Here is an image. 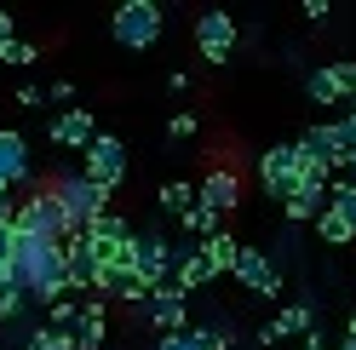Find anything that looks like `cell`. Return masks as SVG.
<instances>
[{
	"mask_svg": "<svg viewBox=\"0 0 356 350\" xmlns=\"http://www.w3.org/2000/svg\"><path fill=\"white\" fill-rule=\"evenodd\" d=\"M47 195L58 201L63 230H70V235H81L92 218L109 212V190H98L92 178H81V172H58V178H47ZM70 235H63V242H70Z\"/></svg>",
	"mask_w": 356,
	"mask_h": 350,
	"instance_id": "cell-1",
	"label": "cell"
},
{
	"mask_svg": "<svg viewBox=\"0 0 356 350\" xmlns=\"http://www.w3.org/2000/svg\"><path fill=\"white\" fill-rule=\"evenodd\" d=\"M167 29V12L155 6V0H121L115 17H109V35H115V47L127 52H149L155 40H161Z\"/></svg>",
	"mask_w": 356,
	"mask_h": 350,
	"instance_id": "cell-2",
	"label": "cell"
},
{
	"mask_svg": "<svg viewBox=\"0 0 356 350\" xmlns=\"http://www.w3.org/2000/svg\"><path fill=\"white\" fill-rule=\"evenodd\" d=\"M12 230L17 235H47V242H63V212H58V201L47 195V184H29V195H17V212H12Z\"/></svg>",
	"mask_w": 356,
	"mask_h": 350,
	"instance_id": "cell-3",
	"label": "cell"
},
{
	"mask_svg": "<svg viewBox=\"0 0 356 350\" xmlns=\"http://www.w3.org/2000/svg\"><path fill=\"white\" fill-rule=\"evenodd\" d=\"M81 178H92L98 190L115 195V190H121V178H127V144H121L115 133H98L92 144L81 149Z\"/></svg>",
	"mask_w": 356,
	"mask_h": 350,
	"instance_id": "cell-4",
	"label": "cell"
},
{
	"mask_svg": "<svg viewBox=\"0 0 356 350\" xmlns=\"http://www.w3.org/2000/svg\"><path fill=\"white\" fill-rule=\"evenodd\" d=\"M299 167H305L299 144H270V149L259 156V190L270 195V201H287L293 184H299Z\"/></svg>",
	"mask_w": 356,
	"mask_h": 350,
	"instance_id": "cell-5",
	"label": "cell"
},
{
	"mask_svg": "<svg viewBox=\"0 0 356 350\" xmlns=\"http://www.w3.org/2000/svg\"><path fill=\"white\" fill-rule=\"evenodd\" d=\"M132 270H138V281H144L149 293L172 276V242H167L161 230H144V235L132 230Z\"/></svg>",
	"mask_w": 356,
	"mask_h": 350,
	"instance_id": "cell-6",
	"label": "cell"
},
{
	"mask_svg": "<svg viewBox=\"0 0 356 350\" xmlns=\"http://www.w3.org/2000/svg\"><path fill=\"white\" fill-rule=\"evenodd\" d=\"M195 52H202L207 63H230L236 58V17L207 6L202 17H195Z\"/></svg>",
	"mask_w": 356,
	"mask_h": 350,
	"instance_id": "cell-7",
	"label": "cell"
},
{
	"mask_svg": "<svg viewBox=\"0 0 356 350\" xmlns=\"http://www.w3.org/2000/svg\"><path fill=\"white\" fill-rule=\"evenodd\" d=\"M293 144H299V156H305L310 167H327V172H339V178H345V138H339V126H333V121L305 126Z\"/></svg>",
	"mask_w": 356,
	"mask_h": 350,
	"instance_id": "cell-8",
	"label": "cell"
},
{
	"mask_svg": "<svg viewBox=\"0 0 356 350\" xmlns=\"http://www.w3.org/2000/svg\"><path fill=\"white\" fill-rule=\"evenodd\" d=\"M195 201L213 207L218 218L236 212V207H241V172H236L230 161H213V167L202 172V184H195Z\"/></svg>",
	"mask_w": 356,
	"mask_h": 350,
	"instance_id": "cell-9",
	"label": "cell"
},
{
	"mask_svg": "<svg viewBox=\"0 0 356 350\" xmlns=\"http://www.w3.org/2000/svg\"><path fill=\"white\" fill-rule=\"evenodd\" d=\"M230 276H236L253 299H282V270H276V258L259 253V247H241V258H236Z\"/></svg>",
	"mask_w": 356,
	"mask_h": 350,
	"instance_id": "cell-10",
	"label": "cell"
},
{
	"mask_svg": "<svg viewBox=\"0 0 356 350\" xmlns=\"http://www.w3.org/2000/svg\"><path fill=\"white\" fill-rule=\"evenodd\" d=\"M144 316H149V327H155L161 339H167V333H184V327H190V299L178 293L172 281H161V288L144 299Z\"/></svg>",
	"mask_w": 356,
	"mask_h": 350,
	"instance_id": "cell-11",
	"label": "cell"
},
{
	"mask_svg": "<svg viewBox=\"0 0 356 350\" xmlns=\"http://www.w3.org/2000/svg\"><path fill=\"white\" fill-rule=\"evenodd\" d=\"M35 184V161H29V138L0 126V190H29Z\"/></svg>",
	"mask_w": 356,
	"mask_h": 350,
	"instance_id": "cell-12",
	"label": "cell"
},
{
	"mask_svg": "<svg viewBox=\"0 0 356 350\" xmlns=\"http://www.w3.org/2000/svg\"><path fill=\"white\" fill-rule=\"evenodd\" d=\"M350 81H356V63H316V69L305 75V98L333 109V103L350 98Z\"/></svg>",
	"mask_w": 356,
	"mask_h": 350,
	"instance_id": "cell-13",
	"label": "cell"
},
{
	"mask_svg": "<svg viewBox=\"0 0 356 350\" xmlns=\"http://www.w3.org/2000/svg\"><path fill=\"white\" fill-rule=\"evenodd\" d=\"M47 138L58 149H86L98 138V115H92V109H58V115L47 121Z\"/></svg>",
	"mask_w": 356,
	"mask_h": 350,
	"instance_id": "cell-14",
	"label": "cell"
},
{
	"mask_svg": "<svg viewBox=\"0 0 356 350\" xmlns=\"http://www.w3.org/2000/svg\"><path fill=\"white\" fill-rule=\"evenodd\" d=\"M63 281H70V293H98V253L81 235L63 242Z\"/></svg>",
	"mask_w": 356,
	"mask_h": 350,
	"instance_id": "cell-15",
	"label": "cell"
},
{
	"mask_svg": "<svg viewBox=\"0 0 356 350\" xmlns=\"http://www.w3.org/2000/svg\"><path fill=\"white\" fill-rule=\"evenodd\" d=\"M104 339H109V310H104V299H86V304H75L70 344H75V350H98Z\"/></svg>",
	"mask_w": 356,
	"mask_h": 350,
	"instance_id": "cell-16",
	"label": "cell"
},
{
	"mask_svg": "<svg viewBox=\"0 0 356 350\" xmlns=\"http://www.w3.org/2000/svg\"><path fill=\"white\" fill-rule=\"evenodd\" d=\"M305 333H316V310L310 304H282V316L259 327V344H282V339H305Z\"/></svg>",
	"mask_w": 356,
	"mask_h": 350,
	"instance_id": "cell-17",
	"label": "cell"
},
{
	"mask_svg": "<svg viewBox=\"0 0 356 350\" xmlns=\"http://www.w3.org/2000/svg\"><path fill=\"white\" fill-rule=\"evenodd\" d=\"M167 281H172V288L184 293V299H190V293H202L207 281H213V270H207L202 247H190V242H184V247H172V276H167Z\"/></svg>",
	"mask_w": 356,
	"mask_h": 350,
	"instance_id": "cell-18",
	"label": "cell"
},
{
	"mask_svg": "<svg viewBox=\"0 0 356 350\" xmlns=\"http://www.w3.org/2000/svg\"><path fill=\"white\" fill-rule=\"evenodd\" d=\"M81 242L104 258V253H115V247H127V242H132V224H127L121 212H104V218H92V224L81 230Z\"/></svg>",
	"mask_w": 356,
	"mask_h": 350,
	"instance_id": "cell-19",
	"label": "cell"
},
{
	"mask_svg": "<svg viewBox=\"0 0 356 350\" xmlns=\"http://www.w3.org/2000/svg\"><path fill=\"white\" fill-rule=\"evenodd\" d=\"M202 258H207V270H213V281H218V276H230V270H236L241 242H236L230 230H218V235H207V242H202Z\"/></svg>",
	"mask_w": 356,
	"mask_h": 350,
	"instance_id": "cell-20",
	"label": "cell"
},
{
	"mask_svg": "<svg viewBox=\"0 0 356 350\" xmlns=\"http://www.w3.org/2000/svg\"><path fill=\"white\" fill-rule=\"evenodd\" d=\"M310 224H316V235H322V247H350V242H356V230L345 224L339 212H327V207H322L316 218H310Z\"/></svg>",
	"mask_w": 356,
	"mask_h": 350,
	"instance_id": "cell-21",
	"label": "cell"
},
{
	"mask_svg": "<svg viewBox=\"0 0 356 350\" xmlns=\"http://www.w3.org/2000/svg\"><path fill=\"white\" fill-rule=\"evenodd\" d=\"M327 212H339L345 224L356 230V178H333L327 184Z\"/></svg>",
	"mask_w": 356,
	"mask_h": 350,
	"instance_id": "cell-22",
	"label": "cell"
},
{
	"mask_svg": "<svg viewBox=\"0 0 356 350\" xmlns=\"http://www.w3.org/2000/svg\"><path fill=\"white\" fill-rule=\"evenodd\" d=\"M155 201H161V212H172V218H184V212L195 207V190H190L184 178H172V184H161V195H155Z\"/></svg>",
	"mask_w": 356,
	"mask_h": 350,
	"instance_id": "cell-23",
	"label": "cell"
},
{
	"mask_svg": "<svg viewBox=\"0 0 356 350\" xmlns=\"http://www.w3.org/2000/svg\"><path fill=\"white\" fill-rule=\"evenodd\" d=\"M149 350H213V333H207V327H184V333H167V339H155Z\"/></svg>",
	"mask_w": 356,
	"mask_h": 350,
	"instance_id": "cell-24",
	"label": "cell"
},
{
	"mask_svg": "<svg viewBox=\"0 0 356 350\" xmlns=\"http://www.w3.org/2000/svg\"><path fill=\"white\" fill-rule=\"evenodd\" d=\"M0 63H17V69H24V63H40V47L35 40H12V47H0Z\"/></svg>",
	"mask_w": 356,
	"mask_h": 350,
	"instance_id": "cell-25",
	"label": "cell"
},
{
	"mask_svg": "<svg viewBox=\"0 0 356 350\" xmlns=\"http://www.w3.org/2000/svg\"><path fill=\"white\" fill-rule=\"evenodd\" d=\"M202 133V121L190 115V109H178V115H167V138H195Z\"/></svg>",
	"mask_w": 356,
	"mask_h": 350,
	"instance_id": "cell-26",
	"label": "cell"
},
{
	"mask_svg": "<svg viewBox=\"0 0 356 350\" xmlns=\"http://www.w3.org/2000/svg\"><path fill=\"white\" fill-rule=\"evenodd\" d=\"M333 126H339V138H345V149H356V103H350V109H345V115L333 121Z\"/></svg>",
	"mask_w": 356,
	"mask_h": 350,
	"instance_id": "cell-27",
	"label": "cell"
},
{
	"mask_svg": "<svg viewBox=\"0 0 356 350\" xmlns=\"http://www.w3.org/2000/svg\"><path fill=\"white\" fill-rule=\"evenodd\" d=\"M12 253H17V230L0 224V265H12Z\"/></svg>",
	"mask_w": 356,
	"mask_h": 350,
	"instance_id": "cell-28",
	"label": "cell"
},
{
	"mask_svg": "<svg viewBox=\"0 0 356 350\" xmlns=\"http://www.w3.org/2000/svg\"><path fill=\"white\" fill-rule=\"evenodd\" d=\"M40 92H47V103H70L75 86H70V81H52V86H40Z\"/></svg>",
	"mask_w": 356,
	"mask_h": 350,
	"instance_id": "cell-29",
	"label": "cell"
},
{
	"mask_svg": "<svg viewBox=\"0 0 356 350\" xmlns=\"http://www.w3.org/2000/svg\"><path fill=\"white\" fill-rule=\"evenodd\" d=\"M17 103H24V109H40V103H47V92H40V86H17Z\"/></svg>",
	"mask_w": 356,
	"mask_h": 350,
	"instance_id": "cell-30",
	"label": "cell"
},
{
	"mask_svg": "<svg viewBox=\"0 0 356 350\" xmlns=\"http://www.w3.org/2000/svg\"><path fill=\"white\" fill-rule=\"evenodd\" d=\"M12 212H17V190H0V224H12Z\"/></svg>",
	"mask_w": 356,
	"mask_h": 350,
	"instance_id": "cell-31",
	"label": "cell"
},
{
	"mask_svg": "<svg viewBox=\"0 0 356 350\" xmlns=\"http://www.w3.org/2000/svg\"><path fill=\"white\" fill-rule=\"evenodd\" d=\"M12 40H17V17L0 12V47H12Z\"/></svg>",
	"mask_w": 356,
	"mask_h": 350,
	"instance_id": "cell-32",
	"label": "cell"
},
{
	"mask_svg": "<svg viewBox=\"0 0 356 350\" xmlns=\"http://www.w3.org/2000/svg\"><path fill=\"white\" fill-rule=\"evenodd\" d=\"M299 350H327V339H322V333H305V339H299Z\"/></svg>",
	"mask_w": 356,
	"mask_h": 350,
	"instance_id": "cell-33",
	"label": "cell"
},
{
	"mask_svg": "<svg viewBox=\"0 0 356 350\" xmlns=\"http://www.w3.org/2000/svg\"><path fill=\"white\" fill-rule=\"evenodd\" d=\"M6 288H17V276H12V265H0V293Z\"/></svg>",
	"mask_w": 356,
	"mask_h": 350,
	"instance_id": "cell-34",
	"label": "cell"
},
{
	"mask_svg": "<svg viewBox=\"0 0 356 350\" xmlns=\"http://www.w3.org/2000/svg\"><path fill=\"white\" fill-rule=\"evenodd\" d=\"M345 178H356V149H345Z\"/></svg>",
	"mask_w": 356,
	"mask_h": 350,
	"instance_id": "cell-35",
	"label": "cell"
},
{
	"mask_svg": "<svg viewBox=\"0 0 356 350\" xmlns=\"http://www.w3.org/2000/svg\"><path fill=\"white\" fill-rule=\"evenodd\" d=\"M345 339H356V316H350V322H345Z\"/></svg>",
	"mask_w": 356,
	"mask_h": 350,
	"instance_id": "cell-36",
	"label": "cell"
},
{
	"mask_svg": "<svg viewBox=\"0 0 356 350\" xmlns=\"http://www.w3.org/2000/svg\"><path fill=\"white\" fill-rule=\"evenodd\" d=\"M333 350H356V339H339V344H333Z\"/></svg>",
	"mask_w": 356,
	"mask_h": 350,
	"instance_id": "cell-37",
	"label": "cell"
}]
</instances>
